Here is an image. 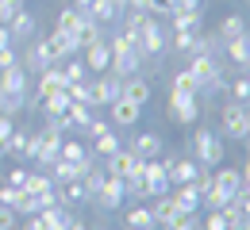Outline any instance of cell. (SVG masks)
Here are the masks:
<instances>
[{
    "instance_id": "obj_19",
    "label": "cell",
    "mask_w": 250,
    "mask_h": 230,
    "mask_svg": "<svg viewBox=\"0 0 250 230\" xmlns=\"http://www.w3.org/2000/svg\"><path fill=\"white\" fill-rule=\"evenodd\" d=\"M212 180H216L219 192H227V196H239L243 192V169H235V165H216L212 169Z\"/></svg>"
},
{
    "instance_id": "obj_38",
    "label": "cell",
    "mask_w": 250,
    "mask_h": 230,
    "mask_svg": "<svg viewBox=\"0 0 250 230\" xmlns=\"http://www.w3.org/2000/svg\"><path fill=\"white\" fill-rule=\"evenodd\" d=\"M58 158H62V161H85V158H89V146H85V142H73V138H62V154H58Z\"/></svg>"
},
{
    "instance_id": "obj_53",
    "label": "cell",
    "mask_w": 250,
    "mask_h": 230,
    "mask_svg": "<svg viewBox=\"0 0 250 230\" xmlns=\"http://www.w3.org/2000/svg\"><path fill=\"white\" fill-rule=\"evenodd\" d=\"M169 4H173V12H204L200 0H169Z\"/></svg>"
},
{
    "instance_id": "obj_52",
    "label": "cell",
    "mask_w": 250,
    "mask_h": 230,
    "mask_svg": "<svg viewBox=\"0 0 250 230\" xmlns=\"http://www.w3.org/2000/svg\"><path fill=\"white\" fill-rule=\"evenodd\" d=\"M16 62H20V50H16V46H8V50H0V69L16 66Z\"/></svg>"
},
{
    "instance_id": "obj_1",
    "label": "cell",
    "mask_w": 250,
    "mask_h": 230,
    "mask_svg": "<svg viewBox=\"0 0 250 230\" xmlns=\"http://www.w3.org/2000/svg\"><path fill=\"white\" fill-rule=\"evenodd\" d=\"M108 46H112V73L116 77H135V73H143V50H139V35H131V31H120L108 38Z\"/></svg>"
},
{
    "instance_id": "obj_36",
    "label": "cell",
    "mask_w": 250,
    "mask_h": 230,
    "mask_svg": "<svg viewBox=\"0 0 250 230\" xmlns=\"http://www.w3.org/2000/svg\"><path fill=\"white\" fill-rule=\"evenodd\" d=\"M50 38H54V46H58V54H62V62L65 58H77L81 54V46H77V38L69 31H50Z\"/></svg>"
},
{
    "instance_id": "obj_2",
    "label": "cell",
    "mask_w": 250,
    "mask_h": 230,
    "mask_svg": "<svg viewBox=\"0 0 250 230\" xmlns=\"http://www.w3.org/2000/svg\"><path fill=\"white\" fill-rule=\"evenodd\" d=\"M20 66L27 69V73H42V69H50V66H62V54H58L54 38L50 35H35L31 42H23Z\"/></svg>"
},
{
    "instance_id": "obj_12",
    "label": "cell",
    "mask_w": 250,
    "mask_h": 230,
    "mask_svg": "<svg viewBox=\"0 0 250 230\" xmlns=\"http://www.w3.org/2000/svg\"><path fill=\"white\" fill-rule=\"evenodd\" d=\"M127 199V188L120 177H104V184H100V192L93 196V203L100 207V211H120Z\"/></svg>"
},
{
    "instance_id": "obj_39",
    "label": "cell",
    "mask_w": 250,
    "mask_h": 230,
    "mask_svg": "<svg viewBox=\"0 0 250 230\" xmlns=\"http://www.w3.org/2000/svg\"><path fill=\"white\" fill-rule=\"evenodd\" d=\"M124 188H127V199H150L146 180H143V169H139V173H131V177H124Z\"/></svg>"
},
{
    "instance_id": "obj_4",
    "label": "cell",
    "mask_w": 250,
    "mask_h": 230,
    "mask_svg": "<svg viewBox=\"0 0 250 230\" xmlns=\"http://www.w3.org/2000/svg\"><path fill=\"white\" fill-rule=\"evenodd\" d=\"M219 134L231 138V142H243L250 134V107L239 104V100H227L219 107Z\"/></svg>"
},
{
    "instance_id": "obj_10",
    "label": "cell",
    "mask_w": 250,
    "mask_h": 230,
    "mask_svg": "<svg viewBox=\"0 0 250 230\" xmlns=\"http://www.w3.org/2000/svg\"><path fill=\"white\" fill-rule=\"evenodd\" d=\"M143 180H146L150 199L166 196V192L173 188V184H169V173H166V158H150V161H143Z\"/></svg>"
},
{
    "instance_id": "obj_50",
    "label": "cell",
    "mask_w": 250,
    "mask_h": 230,
    "mask_svg": "<svg viewBox=\"0 0 250 230\" xmlns=\"http://www.w3.org/2000/svg\"><path fill=\"white\" fill-rule=\"evenodd\" d=\"M16 223H20V215H16V207H4V203H0V230H12Z\"/></svg>"
},
{
    "instance_id": "obj_56",
    "label": "cell",
    "mask_w": 250,
    "mask_h": 230,
    "mask_svg": "<svg viewBox=\"0 0 250 230\" xmlns=\"http://www.w3.org/2000/svg\"><path fill=\"white\" fill-rule=\"evenodd\" d=\"M73 8H81V12H89V8H93V0H73Z\"/></svg>"
},
{
    "instance_id": "obj_18",
    "label": "cell",
    "mask_w": 250,
    "mask_h": 230,
    "mask_svg": "<svg viewBox=\"0 0 250 230\" xmlns=\"http://www.w3.org/2000/svg\"><path fill=\"white\" fill-rule=\"evenodd\" d=\"M124 100L139 104V107H146V104L154 100V85H150L143 73H135V77H124Z\"/></svg>"
},
{
    "instance_id": "obj_8",
    "label": "cell",
    "mask_w": 250,
    "mask_h": 230,
    "mask_svg": "<svg viewBox=\"0 0 250 230\" xmlns=\"http://www.w3.org/2000/svg\"><path fill=\"white\" fill-rule=\"evenodd\" d=\"M35 142H39V131H27V127H16V131L8 134V142H4V158H16V161H31L35 154Z\"/></svg>"
},
{
    "instance_id": "obj_49",
    "label": "cell",
    "mask_w": 250,
    "mask_h": 230,
    "mask_svg": "<svg viewBox=\"0 0 250 230\" xmlns=\"http://www.w3.org/2000/svg\"><path fill=\"white\" fill-rule=\"evenodd\" d=\"M12 131H16V119L12 115H0V161H4V142H8Z\"/></svg>"
},
{
    "instance_id": "obj_57",
    "label": "cell",
    "mask_w": 250,
    "mask_h": 230,
    "mask_svg": "<svg viewBox=\"0 0 250 230\" xmlns=\"http://www.w3.org/2000/svg\"><path fill=\"white\" fill-rule=\"evenodd\" d=\"M69 230H89V227H85L81 219H73V223H69Z\"/></svg>"
},
{
    "instance_id": "obj_3",
    "label": "cell",
    "mask_w": 250,
    "mask_h": 230,
    "mask_svg": "<svg viewBox=\"0 0 250 230\" xmlns=\"http://www.w3.org/2000/svg\"><path fill=\"white\" fill-rule=\"evenodd\" d=\"M188 158L200 165V169L223 165V138L216 134V127H200V131L192 134V154Z\"/></svg>"
},
{
    "instance_id": "obj_30",
    "label": "cell",
    "mask_w": 250,
    "mask_h": 230,
    "mask_svg": "<svg viewBox=\"0 0 250 230\" xmlns=\"http://www.w3.org/2000/svg\"><path fill=\"white\" fill-rule=\"evenodd\" d=\"M93 104H77V100H73V104H69V111H65V123H69V131H81L85 134V127H89V123H93Z\"/></svg>"
},
{
    "instance_id": "obj_40",
    "label": "cell",
    "mask_w": 250,
    "mask_h": 230,
    "mask_svg": "<svg viewBox=\"0 0 250 230\" xmlns=\"http://www.w3.org/2000/svg\"><path fill=\"white\" fill-rule=\"evenodd\" d=\"M227 96L250 107V77H247V73H243V77H235V81H227Z\"/></svg>"
},
{
    "instance_id": "obj_11",
    "label": "cell",
    "mask_w": 250,
    "mask_h": 230,
    "mask_svg": "<svg viewBox=\"0 0 250 230\" xmlns=\"http://www.w3.org/2000/svg\"><path fill=\"white\" fill-rule=\"evenodd\" d=\"M104 173H108V177H120V180H124V177H131V173H139V169H143V158H139V154H135V150H116V154H112V158H104Z\"/></svg>"
},
{
    "instance_id": "obj_55",
    "label": "cell",
    "mask_w": 250,
    "mask_h": 230,
    "mask_svg": "<svg viewBox=\"0 0 250 230\" xmlns=\"http://www.w3.org/2000/svg\"><path fill=\"white\" fill-rule=\"evenodd\" d=\"M227 230H250V223H247V215H243V219H235V223H227Z\"/></svg>"
},
{
    "instance_id": "obj_6",
    "label": "cell",
    "mask_w": 250,
    "mask_h": 230,
    "mask_svg": "<svg viewBox=\"0 0 250 230\" xmlns=\"http://www.w3.org/2000/svg\"><path fill=\"white\" fill-rule=\"evenodd\" d=\"M166 115H169L177 127H192V123L200 119V100L192 96V92H169V100H166Z\"/></svg>"
},
{
    "instance_id": "obj_29",
    "label": "cell",
    "mask_w": 250,
    "mask_h": 230,
    "mask_svg": "<svg viewBox=\"0 0 250 230\" xmlns=\"http://www.w3.org/2000/svg\"><path fill=\"white\" fill-rule=\"evenodd\" d=\"M124 230H158L154 215H150V207L143 203V207H131V211H124Z\"/></svg>"
},
{
    "instance_id": "obj_22",
    "label": "cell",
    "mask_w": 250,
    "mask_h": 230,
    "mask_svg": "<svg viewBox=\"0 0 250 230\" xmlns=\"http://www.w3.org/2000/svg\"><path fill=\"white\" fill-rule=\"evenodd\" d=\"M58 199H62L65 207H85V203H93L85 180H65V184H58Z\"/></svg>"
},
{
    "instance_id": "obj_35",
    "label": "cell",
    "mask_w": 250,
    "mask_h": 230,
    "mask_svg": "<svg viewBox=\"0 0 250 230\" xmlns=\"http://www.w3.org/2000/svg\"><path fill=\"white\" fill-rule=\"evenodd\" d=\"M20 111H27V96H20V92H4L0 88V115H20Z\"/></svg>"
},
{
    "instance_id": "obj_9",
    "label": "cell",
    "mask_w": 250,
    "mask_h": 230,
    "mask_svg": "<svg viewBox=\"0 0 250 230\" xmlns=\"http://www.w3.org/2000/svg\"><path fill=\"white\" fill-rule=\"evenodd\" d=\"M120 96H124V77H116L112 69L93 77V107H108L112 100H120Z\"/></svg>"
},
{
    "instance_id": "obj_42",
    "label": "cell",
    "mask_w": 250,
    "mask_h": 230,
    "mask_svg": "<svg viewBox=\"0 0 250 230\" xmlns=\"http://www.w3.org/2000/svg\"><path fill=\"white\" fill-rule=\"evenodd\" d=\"M169 92H192V96H196V77L181 66L177 73H173V81H169Z\"/></svg>"
},
{
    "instance_id": "obj_5",
    "label": "cell",
    "mask_w": 250,
    "mask_h": 230,
    "mask_svg": "<svg viewBox=\"0 0 250 230\" xmlns=\"http://www.w3.org/2000/svg\"><path fill=\"white\" fill-rule=\"evenodd\" d=\"M139 50H143V58H162L169 50V31L162 27V19H154V16L143 19V27H139Z\"/></svg>"
},
{
    "instance_id": "obj_33",
    "label": "cell",
    "mask_w": 250,
    "mask_h": 230,
    "mask_svg": "<svg viewBox=\"0 0 250 230\" xmlns=\"http://www.w3.org/2000/svg\"><path fill=\"white\" fill-rule=\"evenodd\" d=\"M243 31H247V19H243L239 12H231V16H223V19H219V27H216V35L223 38V42H231V38H239Z\"/></svg>"
},
{
    "instance_id": "obj_51",
    "label": "cell",
    "mask_w": 250,
    "mask_h": 230,
    "mask_svg": "<svg viewBox=\"0 0 250 230\" xmlns=\"http://www.w3.org/2000/svg\"><path fill=\"white\" fill-rule=\"evenodd\" d=\"M104 131H112V123H108V119H96V115H93V123L85 127V134H89V138H96V134H104Z\"/></svg>"
},
{
    "instance_id": "obj_45",
    "label": "cell",
    "mask_w": 250,
    "mask_h": 230,
    "mask_svg": "<svg viewBox=\"0 0 250 230\" xmlns=\"http://www.w3.org/2000/svg\"><path fill=\"white\" fill-rule=\"evenodd\" d=\"M162 230H200V219L196 215H177L173 223H166Z\"/></svg>"
},
{
    "instance_id": "obj_46",
    "label": "cell",
    "mask_w": 250,
    "mask_h": 230,
    "mask_svg": "<svg viewBox=\"0 0 250 230\" xmlns=\"http://www.w3.org/2000/svg\"><path fill=\"white\" fill-rule=\"evenodd\" d=\"M200 230H227V219H223V211H208V215L200 219Z\"/></svg>"
},
{
    "instance_id": "obj_25",
    "label": "cell",
    "mask_w": 250,
    "mask_h": 230,
    "mask_svg": "<svg viewBox=\"0 0 250 230\" xmlns=\"http://www.w3.org/2000/svg\"><path fill=\"white\" fill-rule=\"evenodd\" d=\"M169 31L200 35L204 31V12H173V16H169Z\"/></svg>"
},
{
    "instance_id": "obj_26",
    "label": "cell",
    "mask_w": 250,
    "mask_h": 230,
    "mask_svg": "<svg viewBox=\"0 0 250 230\" xmlns=\"http://www.w3.org/2000/svg\"><path fill=\"white\" fill-rule=\"evenodd\" d=\"M127 8L120 4H112V0H93V8H89V16H93L100 27H112V23H120V16H124Z\"/></svg>"
},
{
    "instance_id": "obj_17",
    "label": "cell",
    "mask_w": 250,
    "mask_h": 230,
    "mask_svg": "<svg viewBox=\"0 0 250 230\" xmlns=\"http://www.w3.org/2000/svg\"><path fill=\"white\" fill-rule=\"evenodd\" d=\"M81 54H85L81 62L89 66L93 77H96V73H108V66H112V46H108V38H100V42H93V46H85Z\"/></svg>"
},
{
    "instance_id": "obj_58",
    "label": "cell",
    "mask_w": 250,
    "mask_h": 230,
    "mask_svg": "<svg viewBox=\"0 0 250 230\" xmlns=\"http://www.w3.org/2000/svg\"><path fill=\"white\" fill-rule=\"evenodd\" d=\"M243 73H247V77H250V66H247V69H243Z\"/></svg>"
},
{
    "instance_id": "obj_21",
    "label": "cell",
    "mask_w": 250,
    "mask_h": 230,
    "mask_svg": "<svg viewBox=\"0 0 250 230\" xmlns=\"http://www.w3.org/2000/svg\"><path fill=\"white\" fill-rule=\"evenodd\" d=\"M116 150H124V138H120V131H116V127H112V131H104V134H96V138H93V146H89V154H93L96 161L112 158Z\"/></svg>"
},
{
    "instance_id": "obj_54",
    "label": "cell",
    "mask_w": 250,
    "mask_h": 230,
    "mask_svg": "<svg viewBox=\"0 0 250 230\" xmlns=\"http://www.w3.org/2000/svg\"><path fill=\"white\" fill-rule=\"evenodd\" d=\"M8 46H16V42H12V31H8V23H0V50H8Z\"/></svg>"
},
{
    "instance_id": "obj_15",
    "label": "cell",
    "mask_w": 250,
    "mask_h": 230,
    "mask_svg": "<svg viewBox=\"0 0 250 230\" xmlns=\"http://www.w3.org/2000/svg\"><path fill=\"white\" fill-rule=\"evenodd\" d=\"M8 31H12V42L16 46H23V42H31L35 35H39V19H35L31 8H20L16 16H12V23H8Z\"/></svg>"
},
{
    "instance_id": "obj_20",
    "label": "cell",
    "mask_w": 250,
    "mask_h": 230,
    "mask_svg": "<svg viewBox=\"0 0 250 230\" xmlns=\"http://www.w3.org/2000/svg\"><path fill=\"white\" fill-rule=\"evenodd\" d=\"M108 107H112V119H108L112 127H135V123H139V115H143V107H139V104H131V100H124V96L112 100Z\"/></svg>"
},
{
    "instance_id": "obj_28",
    "label": "cell",
    "mask_w": 250,
    "mask_h": 230,
    "mask_svg": "<svg viewBox=\"0 0 250 230\" xmlns=\"http://www.w3.org/2000/svg\"><path fill=\"white\" fill-rule=\"evenodd\" d=\"M73 38H77V46L85 50V46H93V42H100V38H104V27H100L93 16L85 12V16H81V27L73 31Z\"/></svg>"
},
{
    "instance_id": "obj_16",
    "label": "cell",
    "mask_w": 250,
    "mask_h": 230,
    "mask_svg": "<svg viewBox=\"0 0 250 230\" xmlns=\"http://www.w3.org/2000/svg\"><path fill=\"white\" fill-rule=\"evenodd\" d=\"M0 88H4V92H20V96H27V92H31V73L20 66V62L8 66V69H0Z\"/></svg>"
},
{
    "instance_id": "obj_7",
    "label": "cell",
    "mask_w": 250,
    "mask_h": 230,
    "mask_svg": "<svg viewBox=\"0 0 250 230\" xmlns=\"http://www.w3.org/2000/svg\"><path fill=\"white\" fill-rule=\"evenodd\" d=\"M62 138L65 134L58 131H39V142H35V154H31V169H50V165L58 161V154H62Z\"/></svg>"
},
{
    "instance_id": "obj_23",
    "label": "cell",
    "mask_w": 250,
    "mask_h": 230,
    "mask_svg": "<svg viewBox=\"0 0 250 230\" xmlns=\"http://www.w3.org/2000/svg\"><path fill=\"white\" fill-rule=\"evenodd\" d=\"M169 192H173V203H177L181 215H196V211H200V192H196V184H173Z\"/></svg>"
},
{
    "instance_id": "obj_31",
    "label": "cell",
    "mask_w": 250,
    "mask_h": 230,
    "mask_svg": "<svg viewBox=\"0 0 250 230\" xmlns=\"http://www.w3.org/2000/svg\"><path fill=\"white\" fill-rule=\"evenodd\" d=\"M27 192H31V196H50V192H58V184H54V177H50L46 169H31Z\"/></svg>"
},
{
    "instance_id": "obj_32",
    "label": "cell",
    "mask_w": 250,
    "mask_h": 230,
    "mask_svg": "<svg viewBox=\"0 0 250 230\" xmlns=\"http://www.w3.org/2000/svg\"><path fill=\"white\" fill-rule=\"evenodd\" d=\"M81 16H85V12H81V8H73V4H65V8H58V16H54V31H77V27H81Z\"/></svg>"
},
{
    "instance_id": "obj_47",
    "label": "cell",
    "mask_w": 250,
    "mask_h": 230,
    "mask_svg": "<svg viewBox=\"0 0 250 230\" xmlns=\"http://www.w3.org/2000/svg\"><path fill=\"white\" fill-rule=\"evenodd\" d=\"M146 16H154V19H169V16H173V4H169V0H150Z\"/></svg>"
},
{
    "instance_id": "obj_24",
    "label": "cell",
    "mask_w": 250,
    "mask_h": 230,
    "mask_svg": "<svg viewBox=\"0 0 250 230\" xmlns=\"http://www.w3.org/2000/svg\"><path fill=\"white\" fill-rule=\"evenodd\" d=\"M146 207H150V215H154L158 227H166V223H173V219L181 215V211H177V203H173V192H166V196H154L150 203H146Z\"/></svg>"
},
{
    "instance_id": "obj_44",
    "label": "cell",
    "mask_w": 250,
    "mask_h": 230,
    "mask_svg": "<svg viewBox=\"0 0 250 230\" xmlns=\"http://www.w3.org/2000/svg\"><path fill=\"white\" fill-rule=\"evenodd\" d=\"M27 177H31V165H12L8 169V177H4V184H16V188H27Z\"/></svg>"
},
{
    "instance_id": "obj_13",
    "label": "cell",
    "mask_w": 250,
    "mask_h": 230,
    "mask_svg": "<svg viewBox=\"0 0 250 230\" xmlns=\"http://www.w3.org/2000/svg\"><path fill=\"white\" fill-rule=\"evenodd\" d=\"M166 158V173H169V184H192L200 177V165L192 158H181V154H162Z\"/></svg>"
},
{
    "instance_id": "obj_27",
    "label": "cell",
    "mask_w": 250,
    "mask_h": 230,
    "mask_svg": "<svg viewBox=\"0 0 250 230\" xmlns=\"http://www.w3.org/2000/svg\"><path fill=\"white\" fill-rule=\"evenodd\" d=\"M223 50H227V58L239 69H247L250 66V31H243L239 38H231V42H223Z\"/></svg>"
},
{
    "instance_id": "obj_43",
    "label": "cell",
    "mask_w": 250,
    "mask_h": 230,
    "mask_svg": "<svg viewBox=\"0 0 250 230\" xmlns=\"http://www.w3.org/2000/svg\"><path fill=\"white\" fill-rule=\"evenodd\" d=\"M27 196V188H16V184H0V203L4 207H20Z\"/></svg>"
},
{
    "instance_id": "obj_41",
    "label": "cell",
    "mask_w": 250,
    "mask_h": 230,
    "mask_svg": "<svg viewBox=\"0 0 250 230\" xmlns=\"http://www.w3.org/2000/svg\"><path fill=\"white\" fill-rule=\"evenodd\" d=\"M65 92H69V100H77V104H93V77L65 85Z\"/></svg>"
},
{
    "instance_id": "obj_48",
    "label": "cell",
    "mask_w": 250,
    "mask_h": 230,
    "mask_svg": "<svg viewBox=\"0 0 250 230\" xmlns=\"http://www.w3.org/2000/svg\"><path fill=\"white\" fill-rule=\"evenodd\" d=\"M27 0H0V23H12V16L23 8Z\"/></svg>"
},
{
    "instance_id": "obj_14",
    "label": "cell",
    "mask_w": 250,
    "mask_h": 230,
    "mask_svg": "<svg viewBox=\"0 0 250 230\" xmlns=\"http://www.w3.org/2000/svg\"><path fill=\"white\" fill-rule=\"evenodd\" d=\"M127 150H135L143 161H150V158H162V154H166V142H162V134H158V131H135Z\"/></svg>"
},
{
    "instance_id": "obj_37",
    "label": "cell",
    "mask_w": 250,
    "mask_h": 230,
    "mask_svg": "<svg viewBox=\"0 0 250 230\" xmlns=\"http://www.w3.org/2000/svg\"><path fill=\"white\" fill-rule=\"evenodd\" d=\"M69 104H73V100H69V92H54V96H46L42 100V104H39V107H42V115H65V111H69Z\"/></svg>"
},
{
    "instance_id": "obj_34",
    "label": "cell",
    "mask_w": 250,
    "mask_h": 230,
    "mask_svg": "<svg viewBox=\"0 0 250 230\" xmlns=\"http://www.w3.org/2000/svg\"><path fill=\"white\" fill-rule=\"evenodd\" d=\"M58 69H62V81H65V85H73V81H85V77H93V73H89V66H85L81 58H65Z\"/></svg>"
}]
</instances>
